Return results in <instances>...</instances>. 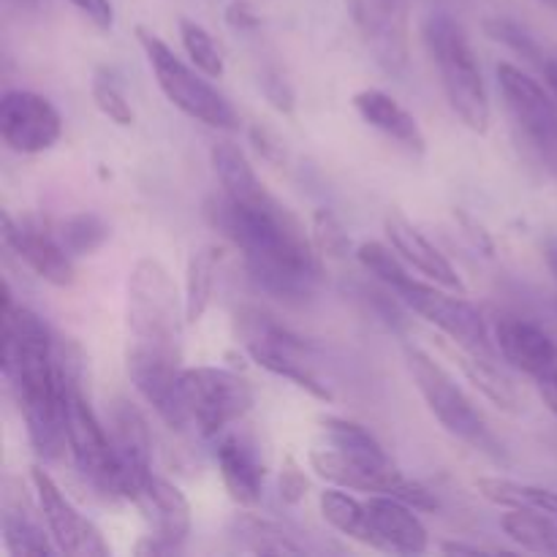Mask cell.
<instances>
[{
  "instance_id": "cell-41",
  "label": "cell",
  "mask_w": 557,
  "mask_h": 557,
  "mask_svg": "<svg viewBox=\"0 0 557 557\" xmlns=\"http://www.w3.org/2000/svg\"><path fill=\"white\" fill-rule=\"evenodd\" d=\"M305 490H308L305 471L299 468V462L294 457H286L281 468V498L286 504H299L305 498Z\"/></svg>"
},
{
  "instance_id": "cell-12",
  "label": "cell",
  "mask_w": 557,
  "mask_h": 557,
  "mask_svg": "<svg viewBox=\"0 0 557 557\" xmlns=\"http://www.w3.org/2000/svg\"><path fill=\"white\" fill-rule=\"evenodd\" d=\"M0 134L9 150L38 156L58 145L63 117L49 98L30 90H9L0 101Z\"/></svg>"
},
{
  "instance_id": "cell-1",
  "label": "cell",
  "mask_w": 557,
  "mask_h": 557,
  "mask_svg": "<svg viewBox=\"0 0 557 557\" xmlns=\"http://www.w3.org/2000/svg\"><path fill=\"white\" fill-rule=\"evenodd\" d=\"M207 221L243 253L261 292L277 299H305L321 281V253L302 223L272 199L264 207H243L226 194L207 199Z\"/></svg>"
},
{
  "instance_id": "cell-44",
  "label": "cell",
  "mask_w": 557,
  "mask_h": 557,
  "mask_svg": "<svg viewBox=\"0 0 557 557\" xmlns=\"http://www.w3.org/2000/svg\"><path fill=\"white\" fill-rule=\"evenodd\" d=\"M226 22L237 33H253L256 27L261 25L259 14H256V9L248 3V0H237V3L228 5V9H226Z\"/></svg>"
},
{
  "instance_id": "cell-19",
  "label": "cell",
  "mask_w": 557,
  "mask_h": 557,
  "mask_svg": "<svg viewBox=\"0 0 557 557\" xmlns=\"http://www.w3.org/2000/svg\"><path fill=\"white\" fill-rule=\"evenodd\" d=\"M495 346L511 368L533 375V379L557 362V346L553 337L533 321L517 319V315H506L495 324Z\"/></svg>"
},
{
  "instance_id": "cell-23",
  "label": "cell",
  "mask_w": 557,
  "mask_h": 557,
  "mask_svg": "<svg viewBox=\"0 0 557 557\" xmlns=\"http://www.w3.org/2000/svg\"><path fill=\"white\" fill-rule=\"evenodd\" d=\"M210 161L218 180H221L223 194L232 201H237V205L264 207L275 199V196L264 188L259 174L253 172V166H250V161L245 158V152L239 150L237 145H232V141H221V145L212 147Z\"/></svg>"
},
{
  "instance_id": "cell-38",
  "label": "cell",
  "mask_w": 557,
  "mask_h": 557,
  "mask_svg": "<svg viewBox=\"0 0 557 557\" xmlns=\"http://www.w3.org/2000/svg\"><path fill=\"white\" fill-rule=\"evenodd\" d=\"M484 30H487V36L493 38V41H500L504 47H509L511 52L522 54V58L533 60V63H542V65L547 63L542 54V49H539V44L533 41L531 33H528L522 25H517V22L495 16V20L484 22Z\"/></svg>"
},
{
  "instance_id": "cell-7",
  "label": "cell",
  "mask_w": 557,
  "mask_h": 557,
  "mask_svg": "<svg viewBox=\"0 0 557 557\" xmlns=\"http://www.w3.org/2000/svg\"><path fill=\"white\" fill-rule=\"evenodd\" d=\"M183 397L190 424L205 438H218L253 408V389L243 375L223 368H183Z\"/></svg>"
},
{
  "instance_id": "cell-25",
  "label": "cell",
  "mask_w": 557,
  "mask_h": 557,
  "mask_svg": "<svg viewBox=\"0 0 557 557\" xmlns=\"http://www.w3.org/2000/svg\"><path fill=\"white\" fill-rule=\"evenodd\" d=\"M319 506H321V517H324L335 531H341L343 536L354 539V542L379 549L375 531L373 525H370L368 506H364L362 500L354 498V495H348V490L343 487L324 490L319 498Z\"/></svg>"
},
{
  "instance_id": "cell-10",
  "label": "cell",
  "mask_w": 557,
  "mask_h": 557,
  "mask_svg": "<svg viewBox=\"0 0 557 557\" xmlns=\"http://www.w3.org/2000/svg\"><path fill=\"white\" fill-rule=\"evenodd\" d=\"M125 368H128L131 384L150 403L152 411L161 417L166 428L177 430V433L190 428V417L183 397L180 351L131 341L128 354H125Z\"/></svg>"
},
{
  "instance_id": "cell-45",
  "label": "cell",
  "mask_w": 557,
  "mask_h": 557,
  "mask_svg": "<svg viewBox=\"0 0 557 557\" xmlns=\"http://www.w3.org/2000/svg\"><path fill=\"white\" fill-rule=\"evenodd\" d=\"M533 381H536V389L539 395H542L544 406L557 417V362L549 370H544L542 375H536Z\"/></svg>"
},
{
  "instance_id": "cell-48",
  "label": "cell",
  "mask_w": 557,
  "mask_h": 557,
  "mask_svg": "<svg viewBox=\"0 0 557 557\" xmlns=\"http://www.w3.org/2000/svg\"><path fill=\"white\" fill-rule=\"evenodd\" d=\"M542 69H544V82H547L549 92H553L555 101H557V58L547 60V63H544Z\"/></svg>"
},
{
  "instance_id": "cell-28",
  "label": "cell",
  "mask_w": 557,
  "mask_h": 557,
  "mask_svg": "<svg viewBox=\"0 0 557 557\" xmlns=\"http://www.w3.org/2000/svg\"><path fill=\"white\" fill-rule=\"evenodd\" d=\"M218 264H221V250L207 245L196 250L185 270V324H199L205 319L207 308L215 294Z\"/></svg>"
},
{
  "instance_id": "cell-2",
  "label": "cell",
  "mask_w": 557,
  "mask_h": 557,
  "mask_svg": "<svg viewBox=\"0 0 557 557\" xmlns=\"http://www.w3.org/2000/svg\"><path fill=\"white\" fill-rule=\"evenodd\" d=\"M3 375L20 403L36 455L58 460L69 449L58 348L47 324L14 302L9 283L3 286Z\"/></svg>"
},
{
  "instance_id": "cell-18",
  "label": "cell",
  "mask_w": 557,
  "mask_h": 557,
  "mask_svg": "<svg viewBox=\"0 0 557 557\" xmlns=\"http://www.w3.org/2000/svg\"><path fill=\"white\" fill-rule=\"evenodd\" d=\"M384 232L389 245L400 253V259L406 261V264H411L413 270H419L428 281L438 283V286L451 288V292L457 294H466V283L457 275L451 261L446 259V256L441 253L413 223H408L400 212H389V215H386Z\"/></svg>"
},
{
  "instance_id": "cell-43",
  "label": "cell",
  "mask_w": 557,
  "mask_h": 557,
  "mask_svg": "<svg viewBox=\"0 0 557 557\" xmlns=\"http://www.w3.org/2000/svg\"><path fill=\"white\" fill-rule=\"evenodd\" d=\"M455 218H457V221H460V226L466 228L468 239H471V243L476 245V248L482 250L484 256H493L495 253L493 237H490V232L482 226V223H476V218L468 215L466 210H455Z\"/></svg>"
},
{
  "instance_id": "cell-13",
  "label": "cell",
  "mask_w": 557,
  "mask_h": 557,
  "mask_svg": "<svg viewBox=\"0 0 557 557\" xmlns=\"http://www.w3.org/2000/svg\"><path fill=\"white\" fill-rule=\"evenodd\" d=\"M30 479L33 490H36L38 511H41L44 522H47L54 544H58V553L107 557L109 544L103 542L101 531L76 511V506L65 498L63 490L54 484V479L38 466L30 471Z\"/></svg>"
},
{
  "instance_id": "cell-50",
  "label": "cell",
  "mask_w": 557,
  "mask_h": 557,
  "mask_svg": "<svg viewBox=\"0 0 557 557\" xmlns=\"http://www.w3.org/2000/svg\"><path fill=\"white\" fill-rule=\"evenodd\" d=\"M384 3H403V0H384Z\"/></svg>"
},
{
  "instance_id": "cell-29",
  "label": "cell",
  "mask_w": 557,
  "mask_h": 557,
  "mask_svg": "<svg viewBox=\"0 0 557 557\" xmlns=\"http://www.w3.org/2000/svg\"><path fill=\"white\" fill-rule=\"evenodd\" d=\"M232 539L243 549L256 555H302L305 549L297 542H292L286 531L275 522L264 520L259 515H237L232 522Z\"/></svg>"
},
{
  "instance_id": "cell-26",
  "label": "cell",
  "mask_w": 557,
  "mask_h": 557,
  "mask_svg": "<svg viewBox=\"0 0 557 557\" xmlns=\"http://www.w3.org/2000/svg\"><path fill=\"white\" fill-rule=\"evenodd\" d=\"M451 354H455L457 364L462 368L466 379L471 381V384L476 386V389L482 392L493 406H498L500 411L506 413L520 411V395H517V389L511 386V381L495 368L493 357H482V354L466 351V348L460 346H457Z\"/></svg>"
},
{
  "instance_id": "cell-34",
  "label": "cell",
  "mask_w": 557,
  "mask_h": 557,
  "mask_svg": "<svg viewBox=\"0 0 557 557\" xmlns=\"http://www.w3.org/2000/svg\"><path fill=\"white\" fill-rule=\"evenodd\" d=\"M180 41H183V49L185 54H188V60L201 71V74L210 76V79H221L223 58L221 52H218L210 33H207L199 22L183 16V20H180Z\"/></svg>"
},
{
  "instance_id": "cell-6",
  "label": "cell",
  "mask_w": 557,
  "mask_h": 557,
  "mask_svg": "<svg viewBox=\"0 0 557 557\" xmlns=\"http://www.w3.org/2000/svg\"><path fill=\"white\" fill-rule=\"evenodd\" d=\"M185 321V299L166 267L152 256L134 264L128 277V330L134 343L180 351V332Z\"/></svg>"
},
{
  "instance_id": "cell-39",
  "label": "cell",
  "mask_w": 557,
  "mask_h": 557,
  "mask_svg": "<svg viewBox=\"0 0 557 557\" xmlns=\"http://www.w3.org/2000/svg\"><path fill=\"white\" fill-rule=\"evenodd\" d=\"M259 87L264 92V98L270 101L272 109H277L281 114H292L297 107V96H294V87L288 85L286 76L275 69H264L259 76Z\"/></svg>"
},
{
  "instance_id": "cell-24",
  "label": "cell",
  "mask_w": 557,
  "mask_h": 557,
  "mask_svg": "<svg viewBox=\"0 0 557 557\" xmlns=\"http://www.w3.org/2000/svg\"><path fill=\"white\" fill-rule=\"evenodd\" d=\"M476 490L487 504L498 506V509H528V511H539V515H549L557 520L555 490L536 487V484L511 482V479H500V476L476 479Z\"/></svg>"
},
{
  "instance_id": "cell-47",
  "label": "cell",
  "mask_w": 557,
  "mask_h": 557,
  "mask_svg": "<svg viewBox=\"0 0 557 557\" xmlns=\"http://www.w3.org/2000/svg\"><path fill=\"white\" fill-rule=\"evenodd\" d=\"M544 261H547L549 275H553L555 283H557V234L544 239Z\"/></svg>"
},
{
  "instance_id": "cell-32",
  "label": "cell",
  "mask_w": 557,
  "mask_h": 557,
  "mask_svg": "<svg viewBox=\"0 0 557 557\" xmlns=\"http://www.w3.org/2000/svg\"><path fill=\"white\" fill-rule=\"evenodd\" d=\"M54 234H58L60 245L69 250V256L82 259V256H92L109 243L112 226L96 212H74L54 226Z\"/></svg>"
},
{
  "instance_id": "cell-3",
  "label": "cell",
  "mask_w": 557,
  "mask_h": 557,
  "mask_svg": "<svg viewBox=\"0 0 557 557\" xmlns=\"http://www.w3.org/2000/svg\"><path fill=\"white\" fill-rule=\"evenodd\" d=\"M424 44L433 63L438 65L451 112L468 128L484 134L490 128V98L468 33L455 16L433 14L424 22Z\"/></svg>"
},
{
  "instance_id": "cell-46",
  "label": "cell",
  "mask_w": 557,
  "mask_h": 557,
  "mask_svg": "<svg viewBox=\"0 0 557 557\" xmlns=\"http://www.w3.org/2000/svg\"><path fill=\"white\" fill-rule=\"evenodd\" d=\"M441 553H449V555H482V553H493V549H487V547H479V544L444 542V544H441Z\"/></svg>"
},
{
  "instance_id": "cell-40",
  "label": "cell",
  "mask_w": 557,
  "mask_h": 557,
  "mask_svg": "<svg viewBox=\"0 0 557 557\" xmlns=\"http://www.w3.org/2000/svg\"><path fill=\"white\" fill-rule=\"evenodd\" d=\"M250 145L272 166H283L286 163V147H283L281 136L272 128H267V125H253L250 128Z\"/></svg>"
},
{
  "instance_id": "cell-21",
  "label": "cell",
  "mask_w": 557,
  "mask_h": 557,
  "mask_svg": "<svg viewBox=\"0 0 557 557\" xmlns=\"http://www.w3.org/2000/svg\"><path fill=\"white\" fill-rule=\"evenodd\" d=\"M141 509L145 520L152 525V533L172 547L183 549V544L190 536V504L177 484L152 473L147 479L145 490L134 500Z\"/></svg>"
},
{
  "instance_id": "cell-33",
  "label": "cell",
  "mask_w": 557,
  "mask_h": 557,
  "mask_svg": "<svg viewBox=\"0 0 557 557\" xmlns=\"http://www.w3.org/2000/svg\"><path fill=\"white\" fill-rule=\"evenodd\" d=\"M321 430H324L330 446L348 451V455L375 457V460H386L389 457L384 446H381V441L368 428H362L359 422H351V419L321 417Z\"/></svg>"
},
{
  "instance_id": "cell-35",
  "label": "cell",
  "mask_w": 557,
  "mask_h": 557,
  "mask_svg": "<svg viewBox=\"0 0 557 557\" xmlns=\"http://www.w3.org/2000/svg\"><path fill=\"white\" fill-rule=\"evenodd\" d=\"M357 261L375 277V281L384 283L386 288L397 292L400 286H406L413 275H408L406 264L400 261V253L395 248H386L381 243H362L357 248Z\"/></svg>"
},
{
  "instance_id": "cell-4",
  "label": "cell",
  "mask_w": 557,
  "mask_h": 557,
  "mask_svg": "<svg viewBox=\"0 0 557 557\" xmlns=\"http://www.w3.org/2000/svg\"><path fill=\"white\" fill-rule=\"evenodd\" d=\"M60 373H63V413H65V438L74 466L82 476L101 490L109 498H120V468L114 455L112 435L107 433L98 417L92 413L85 392L79 384V362L71 354L58 351Z\"/></svg>"
},
{
  "instance_id": "cell-8",
  "label": "cell",
  "mask_w": 557,
  "mask_h": 557,
  "mask_svg": "<svg viewBox=\"0 0 557 557\" xmlns=\"http://www.w3.org/2000/svg\"><path fill=\"white\" fill-rule=\"evenodd\" d=\"M395 294L403 305H408L413 313L422 315L428 324L438 326L446 337H451L455 346L482 354V357H493L495 348H498L495 341H490L482 313L468 302L466 294H457L433 281L422 283L417 277H411Z\"/></svg>"
},
{
  "instance_id": "cell-14",
  "label": "cell",
  "mask_w": 557,
  "mask_h": 557,
  "mask_svg": "<svg viewBox=\"0 0 557 557\" xmlns=\"http://www.w3.org/2000/svg\"><path fill=\"white\" fill-rule=\"evenodd\" d=\"M109 435L120 468V498L134 504L152 476V435L134 403L114 400L109 411Z\"/></svg>"
},
{
  "instance_id": "cell-37",
  "label": "cell",
  "mask_w": 557,
  "mask_h": 557,
  "mask_svg": "<svg viewBox=\"0 0 557 557\" xmlns=\"http://www.w3.org/2000/svg\"><path fill=\"white\" fill-rule=\"evenodd\" d=\"M310 239H313L315 250L326 259H346L351 250V237H348L346 226L341 218L332 210H315L313 221H310Z\"/></svg>"
},
{
  "instance_id": "cell-5",
  "label": "cell",
  "mask_w": 557,
  "mask_h": 557,
  "mask_svg": "<svg viewBox=\"0 0 557 557\" xmlns=\"http://www.w3.org/2000/svg\"><path fill=\"white\" fill-rule=\"evenodd\" d=\"M136 38H139L141 49H145L147 60H150V69L156 74L158 87H161L163 96L169 98V103L180 109L183 114H188L196 123L207 125V128L218 131H234L239 128V117L234 112L232 103L210 85V76L201 74L199 69H190L183 58L169 49L166 41L156 36L147 27H136Z\"/></svg>"
},
{
  "instance_id": "cell-49",
  "label": "cell",
  "mask_w": 557,
  "mask_h": 557,
  "mask_svg": "<svg viewBox=\"0 0 557 557\" xmlns=\"http://www.w3.org/2000/svg\"><path fill=\"white\" fill-rule=\"evenodd\" d=\"M542 3L549 5V9H553V11H557V0H542Z\"/></svg>"
},
{
  "instance_id": "cell-22",
  "label": "cell",
  "mask_w": 557,
  "mask_h": 557,
  "mask_svg": "<svg viewBox=\"0 0 557 557\" xmlns=\"http://www.w3.org/2000/svg\"><path fill=\"white\" fill-rule=\"evenodd\" d=\"M351 103L354 109H357L359 117H362L370 128L389 136L392 141L406 147L408 152L422 156V152L428 150V136H424L422 125H419L417 117H413L400 101H395L389 92L368 87V90H359Z\"/></svg>"
},
{
  "instance_id": "cell-31",
  "label": "cell",
  "mask_w": 557,
  "mask_h": 557,
  "mask_svg": "<svg viewBox=\"0 0 557 557\" xmlns=\"http://www.w3.org/2000/svg\"><path fill=\"white\" fill-rule=\"evenodd\" d=\"M3 544L11 555H54V544L49 528L44 531L36 517L25 515L20 506L5 504L3 511Z\"/></svg>"
},
{
  "instance_id": "cell-16",
  "label": "cell",
  "mask_w": 557,
  "mask_h": 557,
  "mask_svg": "<svg viewBox=\"0 0 557 557\" xmlns=\"http://www.w3.org/2000/svg\"><path fill=\"white\" fill-rule=\"evenodd\" d=\"M310 468L315 476L330 482L332 487L354 490L368 495H400L408 479L392 466V460H375V457L348 455V451L326 446V449L310 451Z\"/></svg>"
},
{
  "instance_id": "cell-42",
  "label": "cell",
  "mask_w": 557,
  "mask_h": 557,
  "mask_svg": "<svg viewBox=\"0 0 557 557\" xmlns=\"http://www.w3.org/2000/svg\"><path fill=\"white\" fill-rule=\"evenodd\" d=\"M98 30H112L114 25V9L109 0H71Z\"/></svg>"
},
{
  "instance_id": "cell-36",
  "label": "cell",
  "mask_w": 557,
  "mask_h": 557,
  "mask_svg": "<svg viewBox=\"0 0 557 557\" xmlns=\"http://www.w3.org/2000/svg\"><path fill=\"white\" fill-rule=\"evenodd\" d=\"M92 101L101 109L103 117L112 120L114 125H131L134 123V109H131L128 98H125L123 87L117 85L109 69H98L96 76H92Z\"/></svg>"
},
{
  "instance_id": "cell-27",
  "label": "cell",
  "mask_w": 557,
  "mask_h": 557,
  "mask_svg": "<svg viewBox=\"0 0 557 557\" xmlns=\"http://www.w3.org/2000/svg\"><path fill=\"white\" fill-rule=\"evenodd\" d=\"M245 351H248V357L253 359L259 368H264L267 373L292 381L294 386H299V389H305L308 395H313L315 400H335L330 386H326L324 381L310 370V364L305 362V351H275V348H245Z\"/></svg>"
},
{
  "instance_id": "cell-30",
  "label": "cell",
  "mask_w": 557,
  "mask_h": 557,
  "mask_svg": "<svg viewBox=\"0 0 557 557\" xmlns=\"http://www.w3.org/2000/svg\"><path fill=\"white\" fill-rule=\"evenodd\" d=\"M500 531L528 553L557 555V520L549 515L528 509H506L500 517Z\"/></svg>"
},
{
  "instance_id": "cell-9",
  "label": "cell",
  "mask_w": 557,
  "mask_h": 557,
  "mask_svg": "<svg viewBox=\"0 0 557 557\" xmlns=\"http://www.w3.org/2000/svg\"><path fill=\"white\" fill-rule=\"evenodd\" d=\"M406 364L411 370V379L417 384L419 395L428 403L430 413L444 424L446 433L457 435L460 441L479 446V449H487L493 444L484 419L479 417L471 400L462 395L455 379L430 354H424L417 346H406Z\"/></svg>"
},
{
  "instance_id": "cell-11",
  "label": "cell",
  "mask_w": 557,
  "mask_h": 557,
  "mask_svg": "<svg viewBox=\"0 0 557 557\" xmlns=\"http://www.w3.org/2000/svg\"><path fill=\"white\" fill-rule=\"evenodd\" d=\"M500 92L506 98V107L515 114L517 125L528 136L539 156L549 163L557 174V103L553 92L544 90L531 74L517 69L515 63H498Z\"/></svg>"
},
{
  "instance_id": "cell-17",
  "label": "cell",
  "mask_w": 557,
  "mask_h": 557,
  "mask_svg": "<svg viewBox=\"0 0 557 557\" xmlns=\"http://www.w3.org/2000/svg\"><path fill=\"white\" fill-rule=\"evenodd\" d=\"M368 506L370 525L375 531L381 553L422 555L430 549V533L417 517V509L395 495H370Z\"/></svg>"
},
{
  "instance_id": "cell-20",
  "label": "cell",
  "mask_w": 557,
  "mask_h": 557,
  "mask_svg": "<svg viewBox=\"0 0 557 557\" xmlns=\"http://www.w3.org/2000/svg\"><path fill=\"white\" fill-rule=\"evenodd\" d=\"M215 460L228 498L243 509L259 506L264 495V462L259 460L253 446L239 435H221L215 446Z\"/></svg>"
},
{
  "instance_id": "cell-15",
  "label": "cell",
  "mask_w": 557,
  "mask_h": 557,
  "mask_svg": "<svg viewBox=\"0 0 557 557\" xmlns=\"http://www.w3.org/2000/svg\"><path fill=\"white\" fill-rule=\"evenodd\" d=\"M3 243L5 248L14 250L16 259L25 261L41 281L49 286L69 288L74 286L76 270H74V256L60 245L54 228L44 226L38 221H14L5 212L3 215Z\"/></svg>"
}]
</instances>
